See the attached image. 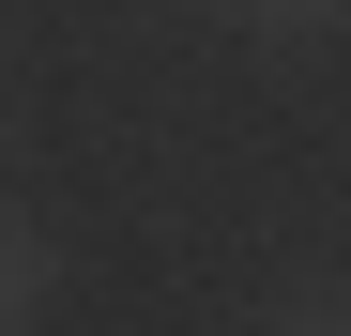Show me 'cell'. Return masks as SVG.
Listing matches in <instances>:
<instances>
[{"label": "cell", "instance_id": "obj_4", "mask_svg": "<svg viewBox=\"0 0 351 336\" xmlns=\"http://www.w3.org/2000/svg\"><path fill=\"white\" fill-rule=\"evenodd\" d=\"M0 168H16V107H0Z\"/></svg>", "mask_w": 351, "mask_h": 336}, {"label": "cell", "instance_id": "obj_2", "mask_svg": "<svg viewBox=\"0 0 351 336\" xmlns=\"http://www.w3.org/2000/svg\"><path fill=\"white\" fill-rule=\"evenodd\" d=\"M260 321H275V336H336V321H351V275H275Z\"/></svg>", "mask_w": 351, "mask_h": 336}, {"label": "cell", "instance_id": "obj_3", "mask_svg": "<svg viewBox=\"0 0 351 336\" xmlns=\"http://www.w3.org/2000/svg\"><path fill=\"white\" fill-rule=\"evenodd\" d=\"M229 16H260V31H336L351 0H229Z\"/></svg>", "mask_w": 351, "mask_h": 336}, {"label": "cell", "instance_id": "obj_1", "mask_svg": "<svg viewBox=\"0 0 351 336\" xmlns=\"http://www.w3.org/2000/svg\"><path fill=\"white\" fill-rule=\"evenodd\" d=\"M46 291H62V245L0 199V336H31V321H46Z\"/></svg>", "mask_w": 351, "mask_h": 336}]
</instances>
